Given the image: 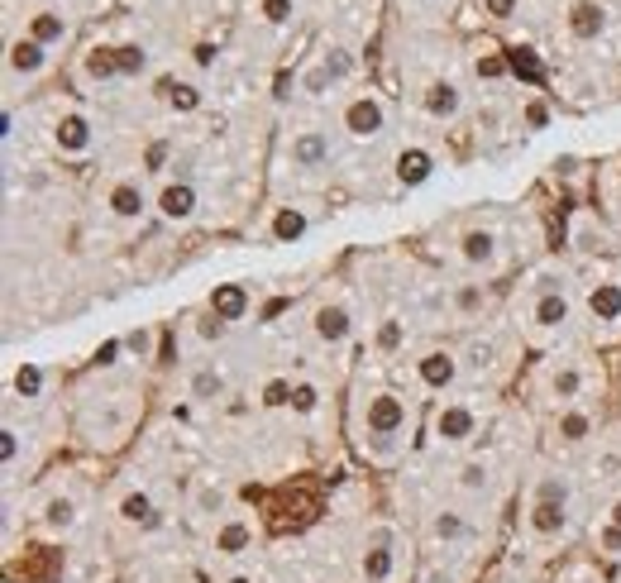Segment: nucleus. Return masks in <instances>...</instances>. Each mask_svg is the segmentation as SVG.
<instances>
[{"label":"nucleus","instance_id":"50","mask_svg":"<svg viewBox=\"0 0 621 583\" xmlns=\"http://www.w3.org/2000/svg\"><path fill=\"white\" fill-rule=\"evenodd\" d=\"M545 120H550V110H545L541 101H535V106H526V125H535V129H541Z\"/></svg>","mask_w":621,"mask_h":583},{"label":"nucleus","instance_id":"41","mask_svg":"<svg viewBox=\"0 0 621 583\" xmlns=\"http://www.w3.org/2000/svg\"><path fill=\"white\" fill-rule=\"evenodd\" d=\"M330 81H334V77H330V72H325V68H315V72H306V81H301V87H306V91H311V96H321V91H325V87H330Z\"/></svg>","mask_w":621,"mask_h":583},{"label":"nucleus","instance_id":"13","mask_svg":"<svg viewBox=\"0 0 621 583\" xmlns=\"http://www.w3.org/2000/svg\"><path fill=\"white\" fill-rule=\"evenodd\" d=\"M58 148H62V154H87V148H91V125L81 120V115L58 120Z\"/></svg>","mask_w":621,"mask_h":583},{"label":"nucleus","instance_id":"5","mask_svg":"<svg viewBox=\"0 0 621 583\" xmlns=\"http://www.w3.org/2000/svg\"><path fill=\"white\" fill-rule=\"evenodd\" d=\"M158 211H163V221H192L196 215V187L192 182H167V187L158 192Z\"/></svg>","mask_w":621,"mask_h":583},{"label":"nucleus","instance_id":"39","mask_svg":"<svg viewBox=\"0 0 621 583\" xmlns=\"http://www.w3.org/2000/svg\"><path fill=\"white\" fill-rule=\"evenodd\" d=\"M493 354H497V349H493L488 340H478L474 349H468V363H474V369H488V363H493Z\"/></svg>","mask_w":621,"mask_h":583},{"label":"nucleus","instance_id":"4","mask_svg":"<svg viewBox=\"0 0 621 583\" xmlns=\"http://www.w3.org/2000/svg\"><path fill=\"white\" fill-rule=\"evenodd\" d=\"M344 129H349V135H359V139L382 135V106L373 101V96H359V101H349V110H344Z\"/></svg>","mask_w":621,"mask_h":583},{"label":"nucleus","instance_id":"46","mask_svg":"<svg viewBox=\"0 0 621 583\" xmlns=\"http://www.w3.org/2000/svg\"><path fill=\"white\" fill-rule=\"evenodd\" d=\"M225 335V321L221 315H211V321H201V340H221Z\"/></svg>","mask_w":621,"mask_h":583},{"label":"nucleus","instance_id":"42","mask_svg":"<svg viewBox=\"0 0 621 583\" xmlns=\"http://www.w3.org/2000/svg\"><path fill=\"white\" fill-rule=\"evenodd\" d=\"M14 455H20V440H14V430H0V459L14 464Z\"/></svg>","mask_w":621,"mask_h":583},{"label":"nucleus","instance_id":"27","mask_svg":"<svg viewBox=\"0 0 621 583\" xmlns=\"http://www.w3.org/2000/svg\"><path fill=\"white\" fill-rule=\"evenodd\" d=\"M221 392H225V378L215 373V369H201V373L192 378V397H201V402H215Z\"/></svg>","mask_w":621,"mask_h":583},{"label":"nucleus","instance_id":"20","mask_svg":"<svg viewBox=\"0 0 621 583\" xmlns=\"http://www.w3.org/2000/svg\"><path fill=\"white\" fill-rule=\"evenodd\" d=\"M426 110L435 115V120H449V115L459 110V91L449 87V81H435V87H430V96H426Z\"/></svg>","mask_w":621,"mask_h":583},{"label":"nucleus","instance_id":"24","mask_svg":"<svg viewBox=\"0 0 621 583\" xmlns=\"http://www.w3.org/2000/svg\"><path fill=\"white\" fill-rule=\"evenodd\" d=\"M273 235L282 240V244H287V240H301V235H306V215H301V211H278L273 215Z\"/></svg>","mask_w":621,"mask_h":583},{"label":"nucleus","instance_id":"52","mask_svg":"<svg viewBox=\"0 0 621 583\" xmlns=\"http://www.w3.org/2000/svg\"><path fill=\"white\" fill-rule=\"evenodd\" d=\"M163 158H167V144H154V148H148V168H163Z\"/></svg>","mask_w":621,"mask_h":583},{"label":"nucleus","instance_id":"47","mask_svg":"<svg viewBox=\"0 0 621 583\" xmlns=\"http://www.w3.org/2000/svg\"><path fill=\"white\" fill-rule=\"evenodd\" d=\"M115 354H120V340H106V344L96 349V363L106 369V363H115Z\"/></svg>","mask_w":621,"mask_h":583},{"label":"nucleus","instance_id":"19","mask_svg":"<svg viewBox=\"0 0 621 583\" xmlns=\"http://www.w3.org/2000/svg\"><path fill=\"white\" fill-rule=\"evenodd\" d=\"M464 259L488 268V263L497 259V240L488 235V230H468V235H464Z\"/></svg>","mask_w":621,"mask_h":583},{"label":"nucleus","instance_id":"54","mask_svg":"<svg viewBox=\"0 0 621 583\" xmlns=\"http://www.w3.org/2000/svg\"><path fill=\"white\" fill-rule=\"evenodd\" d=\"M612 526H621V497H616V503H612Z\"/></svg>","mask_w":621,"mask_h":583},{"label":"nucleus","instance_id":"22","mask_svg":"<svg viewBox=\"0 0 621 583\" xmlns=\"http://www.w3.org/2000/svg\"><path fill=\"white\" fill-rule=\"evenodd\" d=\"M10 68H14V72H39V68H43V43H39V39L14 43V48H10Z\"/></svg>","mask_w":621,"mask_h":583},{"label":"nucleus","instance_id":"32","mask_svg":"<svg viewBox=\"0 0 621 583\" xmlns=\"http://www.w3.org/2000/svg\"><path fill=\"white\" fill-rule=\"evenodd\" d=\"M459 488H468V493H483V488H488V464H483V459L464 464V469H459Z\"/></svg>","mask_w":621,"mask_h":583},{"label":"nucleus","instance_id":"10","mask_svg":"<svg viewBox=\"0 0 621 583\" xmlns=\"http://www.w3.org/2000/svg\"><path fill=\"white\" fill-rule=\"evenodd\" d=\"M430 173H435V158L426 154V148H407V154L397 158V182L401 187H421Z\"/></svg>","mask_w":621,"mask_h":583},{"label":"nucleus","instance_id":"9","mask_svg":"<svg viewBox=\"0 0 621 583\" xmlns=\"http://www.w3.org/2000/svg\"><path fill=\"white\" fill-rule=\"evenodd\" d=\"M249 545H254V526L240 522V516H230V522L215 526V550H221V555H244Z\"/></svg>","mask_w":621,"mask_h":583},{"label":"nucleus","instance_id":"44","mask_svg":"<svg viewBox=\"0 0 621 583\" xmlns=\"http://www.w3.org/2000/svg\"><path fill=\"white\" fill-rule=\"evenodd\" d=\"M263 14H268V20H273V24H282V20H287V14H292V5H287V0H268V5H263Z\"/></svg>","mask_w":621,"mask_h":583},{"label":"nucleus","instance_id":"45","mask_svg":"<svg viewBox=\"0 0 621 583\" xmlns=\"http://www.w3.org/2000/svg\"><path fill=\"white\" fill-rule=\"evenodd\" d=\"M455 302H459L464 311H478V306H483V292H478V287H459Z\"/></svg>","mask_w":621,"mask_h":583},{"label":"nucleus","instance_id":"25","mask_svg":"<svg viewBox=\"0 0 621 583\" xmlns=\"http://www.w3.org/2000/svg\"><path fill=\"white\" fill-rule=\"evenodd\" d=\"M588 430H593V421L583 411H564L560 416V440L564 445H583V440H588Z\"/></svg>","mask_w":621,"mask_h":583},{"label":"nucleus","instance_id":"51","mask_svg":"<svg viewBox=\"0 0 621 583\" xmlns=\"http://www.w3.org/2000/svg\"><path fill=\"white\" fill-rule=\"evenodd\" d=\"M512 10H516V0H488V14H497V20H507Z\"/></svg>","mask_w":621,"mask_h":583},{"label":"nucleus","instance_id":"6","mask_svg":"<svg viewBox=\"0 0 621 583\" xmlns=\"http://www.w3.org/2000/svg\"><path fill=\"white\" fill-rule=\"evenodd\" d=\"M416 373H421L426 388H449V382L459 378V359H455V354H445V349H430V354L416 363Z\"/></svg>","mask_w":621,"mask_h":583},{"label":"nucleus","instance_id":"49","mask_svg":"<svg viewBox=\"0 0 621 583\" xmlns=\"http://www.w3.org/2000/svg\"><path fill=\"white\" fill-rule=\"evenodd\" d=\"M125 344L134 349V354H144V349H148V344H154V335H148V330H134V335H129Z\"/></svg>","mask_w":621,"mask_h":583},{"label":"nucleus","instance_id":"43","mask_svg":"<svg viewBox=\"0 0 621 583\" xmlns=\"http://www.w3.org/2000/svg\"><path fill=\"white\" fill-rule=\"evenodd\" d=\"M597 541H602V550H607V555H621V526H612V522H607V531H602Z\"/></svg>","mask_w":621,"mask_h":583},{"label":"nucleus","instance_id":"35","mask_svg":"<svg viewBox=\"0 0 621 583\" xmlns=\"http://www.w3.org/2000/svg\"><path fill=\"white\" fill-rule=\"evenodd\" d=\"M535 497H545V503H569V483L560 474H550V478L535 483Z\"/></svg>","mask_w":621,"mask_h":583},{"label":"nucleus","instance_id":"33","mask_svg":"<svg viewBox=\"0 0 621 583\" xmlns=\"http://www.w3.org/2000/svg\"><path fill=\"white\" fill-rule=\"evenodd\" d=\"M67 34V24L58 20V14H39V20H33V39L39 43H58Z\"/></svg>","mask_w":621,"mask_h":583},{"label":"nucleus","instance_id":"3","mask_svg":"<svg viewBox=\"0 0 621 583\" xmlns=\"http://www.w3.org/2000/svg\"><path fill=\"white\" fill-rule=\"evenodd\" d=\"M478 430V416H474V407H445L440 416H435V436H440L445 445H459V440H468Z\"/></svg>","mask_w":621,"mask_h":583},{"label":"nucleus","instance_id":"7","mask_svg":"<svg viewBox=\"0 0 621 583\" xmlns=\"http://www.w3.org/2000/svg\"><path fill=\"white\" fill-rule=\"evenodd\" d=\"M249 311V292L240 287V282H221V287L211 292V315H221V321H240V315Z\"/></svg>","mask_w":621,"mask_h":583},{"label":"nucleus","instance_id":"21","mask_svg":"<svg viewBox=\"0 0 621 583\" xmlns=\"http://www.w3.org/2000/svg\"><path fill=\"white\" fill-rule=\"evenodd\" d=\"M72 522H77V503H72V497H48L43 526H48V531H67Z\"/></svg>","mask_w":621,"mask_h":583},{"label":"nucleus","instance_id":"1","mask_svg":"<svg viewBox=\"0 0 621 583\" xmlns=\"http://www.w3.org/2000/svg\"><path fill=\"white\" fill-rule=\"evenodd\" d=\"M397 569V536L392 526H378L363 545V559H359V578L363 583H388Z\"/></svg>","mask_w":621,"mask_h":583},{"label":"nucleus","instance_id":"18","mask_svg":"<svg viewBox=\"0 0 621 583\" xmlns=\"http://www.w3.org/2000/svg\"><path fill=\"white\" fill-rule=\"evenodd\" d=\"M569 29H574L579 39H597L602 34V10L593 5V0H579L574 14H569Z\"/></svg>","mask_w":621,"mask_h":583},{"label":"nucleus","instance_id":"53","mask_svg":"<svg viewBox=\"0 0 621 583\" xmlns=\"http://www.w3.org/2000/svg\"><path fill=\"white\" fill-rule=\"evenodd\" d=\"M196 62H201V68H211V62H215V48L201 43V48H196Z\"/></svg>","mask_w":621,"mask_h":583},{"label":"nucleus","instance_id":"17","mask_svg":"<svg viewBox=\"0 0 621 583\" xmlns=\"http://www.w3.org/2000/svg\"><path fill=\"white\" fill-rule=\"evenodd\" d=\"M120 516L134 526H158V512H154V497L148 493H125L120 497Z\"/></svg>","mask_w":621,"mask_h":583},{"label":"nucleus","instance_id":"48","mask_svg":"<svg viewBox=\"0 0 621 583\" xmlns=\"http://www.w3.org/2000/svg\"><path fill=\"white\" fill-rule=\"evenodd\" d=\"M325 72H330V77H344V72H349V58H344V53H330V58H325Z\"/></svg>","mask_w":621,"mask_h":583},{"label":"nucleus","instance_id":"30","mask_svg":"<svg viewBox=\"0 0 621 583\" xmlns=\"http://www.w3.org/2000/svg\"><path fill=\"white\" fill-rule=\"evenodd\" d=\"M14 392H20V397H39L43 392V369H39V363H24V369L14 373Z\"/></svg>","mask_w":621,"mask_h":583},{"label":"nucleus","instance_id":"29","mask_svg":"<svg viewBox=\"0 0 621 583\" xmlns=\"http://www.w3.org/2000/svg\"><path fill=\"white\" fill-rule=\"evenodd\" d=\"M115 62H120V72L125 77H134V72H144L148 68V53L139 43H125V48H115Z\"/></svg>","mask_w":621,"mask_h":583},{"label":"nucleus","instance_id":"55","mask_svg":"<svg viewBox=\"0 0 621 583\" xmlns=\"http://www.w3.org/2000/svg\"><path fill=\"white\" fill-rule=\"evenodd\" d=\"M230 583H254V578H244V574H234V578H230Z\"/></svg>","mask_w":621,"mask_h":583},{"label":"nucleus","instance_id":"34","mask_svg":"<svg viewBox=\"0 0 621 583\" xmlns=\"http://www.w3.org/2000/svg\"><path fill=\"white\" fill-rule=\"evenodd\" d=\"M550 388H555V397H579V388H583V373H579V369H555V378H550Z\"/></svg>","mask_w":621,"mask_h":583},{"label":"nucleus","instance_id":"16","mask_svg":"<svg viewBox=\"0 0 621 583\" xmlns=\"http://www.w3.org/2000/svg\"><path fill=\"white\" fill-rule=\"evenodd\" d=\"M569 321V296L564 292H541V302H535V325L555 330Z\"/></svg>","mask_w":621,"mask_h":583},{"label":"nucleus","instance_id":"31","mask_svg":"<svg viewBox=\"0 0 621 583\" xmlns=\"http://www.w3.org/2000/svg\"><path fill=\"white\" fill-rule=\"evenodd\" d=\"M87 72H91V77H100V81L120 72V62H115V48H96V53L87 58Z\"/></svg>","mask_w":621,"mask_h":583},{"label":"nucleus","instance_id":"37","mask_svg":"<svg viewBox=\"0 0 621 583\" xmlns=\"http://www.w3.org/2000/svg\"><path fill=\"white\" fill-rule=\"evenodd\" d=\"M321 407V392L311 388V382H296L292 388V411H315Z\"/></svg>","mask_w":621,"mask_h":583},{"label":"nucleus","instance_id":"40","mask_svg":"<svg viewBox=\"0 0 621 583\" xmlns=\"http://www.w3.org/2000/svg\"><path fill=\"white\" fill-rule=\"evenodd\" d=\"M502 72H512L507 58H478V77H502Z\"/></svg>","mask_w":621,"mask_h":583},{"label":"nucleus","instance_id":"38","mask_svg":"<svg viewBox=\"0 0 621 583\" xmlns=\"http://www.w3.org/2000/svg\"><path fill=\"white\" fill-rule=\"evenodd\" d=\"M263 402H268V407H287V402H292V388H287V382H268Z\"/></svg>","mask_w":621,"mask_h":583},{"label":"nucleus","instance_id":"23","mask_svg":"<svg viewBox=\"0 0 621 583\" xmlns=\"http://www.w3.org/2000/svg\"><path fill=\"white\" fill-rule=\"evenodd\" d=\"M435 541H445V545H455V541H468V522H464V516L459 512H440V516H435Z\"/></svg>","mask_w":621,"mask_h":583},{"label":"nucleus","instance_id":"2","mask_svg":"<svg viewBox=\"0 0 621 583\" xmlns=\"http://www.w3.org/2000/svg\"><path fill=\"white\" fill-rule=\"evenodd\" d=\"M401 426H407V402H401L397 392H378L373 402H368V430H373V436H397Z\"/></svg>","mask_w":621,"mask_h":583},{"label":"nucleus","instance_id":"15","mask_svg":"<svg viewBox=\"0 0 621 583\" xmlns=\"http://www.w3.org/2000/svg\"><path fill=\"white\" fill-rule=\"evenodd\" d=\"M325 158H330V139L325 135H301L292 144V163H296V168H321Z\"/></svg>","mask_w":621,"mask_h":583},{"label":"nucleus","instance_id":"11","mask_svg":"<svg viewBox=\"0 0 621 583\" xmlns=\"http://www.w3.org/2000/svg\"><path fill=\"white\" fill-rule=\"evenodd\" d=\"M144 187H139V182H115V187H110V211L115 215H120V221H139V215H144Z\"/></svg>","mask_w":621,"mask_h":583},{"label":"nucleus","instance_id":"12","mask_svg":"<svg viewBox=\"0 0 621 583\" xmlns=\"http://www.w3.org/2000/svg\"><path fill=\"white\" fill-rule=\"evenodd\" d=\"M588 311L593 321H621V282H597L588 292Z\"/></svg>","mask_w":621,"mask_h":583},{"label":"nucleus","instance_id":"56","mask_svg":"<svg viewBox=\"0 0 621 583\" xmlns=\"http://www.w3.org/2000/svg\"><path fill=\"white\" fill-rule=\"evenodd\" d=\"M259 583H268V578H259Z\"/></svg>","mask_w":621,"mask_h":583},{"label":"nucleus","instance_id":"28","mask_svg":"<svg viewBox=\"0 0 621 583\" xmlns=\"http://www.w3.org/2000/svg\"><path fill=\"white\" fill-rule=\"evenodd\" d=\"M167 101H173V110H196L201 106V91L192 87V81H167Z\"/></svg>","mask_w":621,"mask_h":583},{"label":"nucleus","instance_id":"26","mask_svg":"<svg viewBox=\"0 0 621 583\" xmlns=\"http://www.w3.org/2000/svg\"><path fill=\"white\" fill-rule=\"evenodd\" d=\"M507 62H512V72H516V77H526V81H541V58H535V48H512V53H507Z\"/></svg>","mask_w":621,"mask_h":583},{"label":"nucleus","instance_id":"36","mask_svg":"<svg viewBox=\"0 0 621 583\" xmlns=\"http://www.w3.org/2000/svg\"><path fill=\"white\" fill-rule=\"evenodd\" d=\"M196 512H201V516H221V512H225V493L206 483V488L196 493Z\"/></svg>","mask_w":621,"mask_h":583},{"label":"nucleus","instance_id":"8","mask_svg":"<svg viewBox=\"0 0 621 583\" xmlns=\"http://www.w3.org/2000/svg\"><path fill=\"white\" fill-rule=\"evenodd\" d=\"M564 522H569V503H545V497L531 503V531L535 536H560Z\"/></svg>","mask_w":621,"mask_h":583},{"label":"nucleus","instance_id":"14","mask_svg":"<svg viewBox=\"0 0 621 583\" xmlns=\"http://www.w3.org/2000/svg\"><path fill=\"white\" fill-rule=\"evenodd\" d=\"M315 335H321L325 344L349 340V311L344 306H321L315 311Z\"/></svg>","mask_w":621,"mask_h":583}]
</instances>
